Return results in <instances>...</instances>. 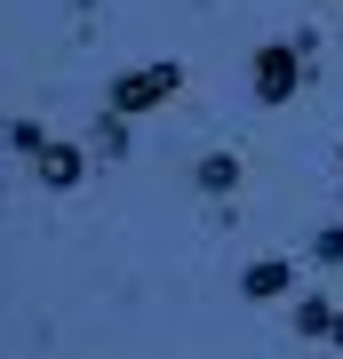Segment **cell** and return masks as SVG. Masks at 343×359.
Here are the masks:
<instances>
[{"mask_svg":"<svg viewBox=\"0 0 343 359\" xmlns=\"http://www.w3.org/2000/svg\"><path fill=\"white\" fill-rule=\"evenodd\" d=\"M304 56H311V40H264L255 48V104H288L295 88H304Z\"/></svg>","mask_w":343,"mask_h":359,"instance_id":"2","label":"cell"},{"mask_svg":"<svg viewBox=\"0 0 343 359\" xmlns=\"http://www.w3.org/2000/svg\"><path fill=\"white\" fill-rule=\"evenodd\" d=\"M288 287H295V264L288 256H255L240 271V295H248V304H271V295H288Z\"/></svg>","mask_w":343,"mask_h":359,"instance_id":"3","label":"cell"},{"mask_svg":"<svg viewBox=\"0 0 343 359\" xmlns=\"http://www.w3.org/2000/svg\"><path fill=\"white\" fill-rule=\"evenodd\" d=\"M319 264H343V231H319Z\"/></svg>","mask_w":343,"mask_h":359,"instance_id":"9","label":"cell"},{"mask_svg":"<svg viewBox=\"0 0 343 359\" xmlns=\"http://www.w3.org/2000/svg\"><path fill=\"white\" fill-rule=\"evenodd\" d=\"M32 168H40V184H48V192H72V184L88 176V160H80L72 144H48V152H40Z\"/></svg>","mask_w":343,"mask_h":359,"instance_id":"4","label":"cell"},{"mask_svg":"<svg viewBox=\"0 0 343 359\" xmlns=\"http://www.w3.org/2000/svg\"><path fill=\"white\" fill-rule=\"evenodd\" d=\"M96 152H104V160H120V152H128V120H120V112H104V120H96Z\"/></svg>","mask_w":343,"mask_h":359,"instance_id":"7","label":"cell"},{"mask_svg":"<svg viewBox=\"0 0 343 359\" xmlns=\"http://www.w3.org/2000/svg\"><path fill=\"white\" fill-rule=\"evenodd\" d=\"M328 327H335L328 295H295V335H319V344H328Z\"/></svg>","mask_w":343,"mask_h":359,"instance_id":"6","label":"cell"},{"mask_svg":"<svg viewBox=\"0 0 343 359\" xmlns=\"http://www.w3.org/2000/svg\"><path fill=\"white\" fill-rule=\"evenodd\" d=\"M328 344H343V311H335V327H328Z\"/></svg>","mask_w":343,"mask_h":359,"instance_id":"10","label":"cell"},{"mask_svg":"<svg viewBox=\"0 0 343 359\" xmlns=\"http://www.w3.org/2000/svg\"><path fill=\"white\" fill-rule=\"evenodd\" d=\"M191 184H200V192H208V200H224V192H231V184H240V152H208L200 168H191Z\"/></svg>","mask_w":343,"mask_h":359,"instance_id":"5","label":"cell"},{"mask_svg":"<svg viewBox=\"0 0 343 359\" xmlns=\"http://www.w3.org/2000/svg\"><path fill=\"white\" fill-rule=\"evenodd\" d=\"M176 88H184V65H176V56H160V65H136V72H120V80H112V104H104V112L136 120V112H152V104H168Z\"/></svg>","mask_w":343,"mask_h":359,"instance_id":"1","label":"cell"},{"mask_svg":"<svg viewBox=\"0 0 343 359\" xmlns=\"http://www.w3.org/2000/svg\"><path fill=\"white\" fill-rule=\"evenodd\" d=\"M8 144H16L25 160H40V152H48V136H40V120H8Z\"/></svg>","mask_w":343,"mask_h":359,"instance_id":"8","label":"cell"}]
</instances>
